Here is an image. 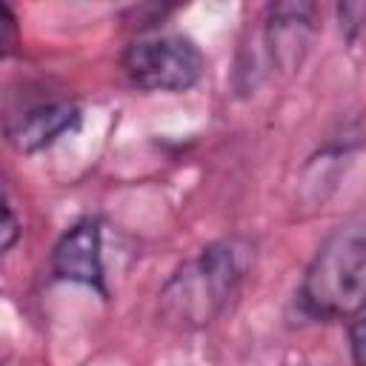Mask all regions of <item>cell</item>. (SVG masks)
<instances>
[{"instance_id": "6da1fadb", "label": "cell", "mask_w": 366, "mask_h": 366, "mask_svg": "<svg viewBox=\"0 0 366 366\" xmlns=\"http://www.w3.org/2000/svg\"><path fill=\"white\" fill-rule=\"evenodd\" d=\"M252 263V246L226 237L183 260L160 289V317L177 329H203L226 312Z\"/></svg>"}, {"instance_id": "7a4b0ae2", "label": "cell", "mask_w": 366, "mask_h": 366, "mask_svg": "<svg viewBox=\"0 0 366 366\" xmlns=\"http://www.w3.org/2000/svg\"><path fill=\"white\" fill-rule=\"evenodd\" d=\"M297 309L309 320L355 323L366 315V217L337 226L309 260Z\"/></svg>"}, {"instance_id": "3957f363", "label": "cell", "mask_w": 366, "mask_h": 366, "mask_svg": "<svg viewBox=\"0 0 366 366\" xmlns=\"http://www.w3.org/2000/svg\"><path fill=\"white\" fill-rule=\"evenodd\" d=\"M132 86L143 92H186L203 74V51L180 31L149 29L132 37L120 54Z\"/></svg>"}, {"instance_id": "277c9868", "label": "cell", "mask_w": 366, "mask_h": 366, "mask_svg": "<svg viewBox=\"0 0 366 366\" xmlns=\"http://www.w3.org/2000/svg\"><path fill=\"white\" fill-rule=\"evenodd\" d=\"M51 274L57 280L80 283L106 295L103 226L97 217H83L60 234V240L51 249Z\"/></svg>"}, {"instance_id": "5b68a950", "label": "cell", "mask_w": 366, "mask_h": 366, "mask_svg": "<svg viewBox=\"0 0 366 366\" xmlns=\"http://www.w3.org/2000/svg\"><path fill=\"white\" fill-rule=\"evenodd\" d=\"M80 109L69 100H37L6 117V137L17 152H40L77 129Z\"/></svg>"}, {"instance_id": "8992f818", "label": "cell", "mask_w": 366, "mask_h": 366, "mask_svg": "<svg viewBox=\"0 0 366 366\" xmlns=\"http://www.w3.org/2000/svg\"><path fill=\"white\" fill-rule=\"evenodd\" d=\"M312 17H315L312 3H272L266 9L263 43L272 63L286 69L300 63L312 34Z\"/></svg>"}, {"instance_id": "52a82bcc", "label": "cell", "mask_w": 366, "mask_h": 366, "mask_svg": "<svg viewBox=\"0 0 366 366\" xmlns=\"http://www.w3.org/2000/svg\"><path fill=\"white\" fill-rule=\"evenodd\" d=\"M349 352L355 366H366V315L349 323Z\"/></svg>"}, {"instance_id": "ba28073f", "label": "cell", "mask_w": 366, "mask_h": 366, "mask_svg": "<svg viewBox=\"0 0 366 366\" xmlns=\"http://www.w3.org/2000/svg\"><path fill=\"white\" fill-rule=\"evenodd\" d=\"M3 214H6V223H3V249L9 252L20 234V226H17V217H14V206H11V194L6 192V206H3Z\"/></svg>"}, {"instance_id": "9c48e42d", "label": "cell", "mask_w": 366, "mask_h": 366, "mask_svg": "<svg viewBox=\"0 0 366 366\" xmlns=\"http://www.w3.org/2000/svg\"><path fill=\"white\" fill-rule=\"evenodd\" d=\"M0 11H3V20H0V23H3V40H0V43H3V54L9 57V54L14 51V31H17V20H14V14H11V6H9V3H3V6H0Z\"/></svg>"}]
</instances>
